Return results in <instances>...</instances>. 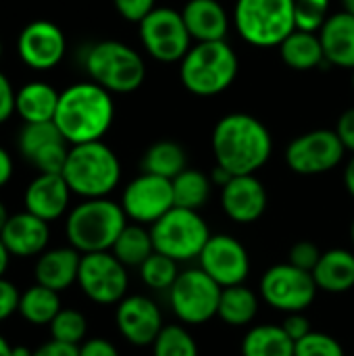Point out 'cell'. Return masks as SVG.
I'll return each instance as SVG.
<instances>
[{"mask_svg":"<svg viewBox=\"0 0 354 356\" xmlns=\"http://www.w3.org/2000/svg\"><path fill=\"white\" fill-rule=\"evenodd\" d=\"M221 286L202 269H188L179 273L169 290L173 315L186 325H200L217 317Z\"/></svg>","mask_w":354,"mask_h":356,"instance_id":"9c48e42d","label":"cell"},{"mask_svg":"<svg viewBox=\"0 0 354 356\" xmlns=\"http://www.w3.org/2000/svg\"><path fill=\"white\" fill-rule=\"evenodd\" d=\"M342 4H344V10L354 17V0H342Z\"/></svg>","mask_w":354,"mask_h":356,"instance_id":"11a10c76","label":"cell"},{"mask_svg":"<svg viewBox=\"0 0 354 356\" xmlns=\"http://www.w3.org/2000/svg\"><path fill=\"white\" fill-rule=\"evenodd\" d=\"M15 100H17V92L10 79L0 71V123L10 119V115L15 113Z\"/></svg>","mask_w":354,"mask_h":356,"instance_id":"ee69618b","label":"cell"},{"mask_svg":"<svg viewBox=\"0 0 354 356\" xmlns=\"http://www.w3.org/2000/svg\"><path fill=\"white\" fill-rule=\"evenodd\" d=\"M0 356H13V346L4 336H0Z\"/></svg>","mask_w":354,"mask_h":356,"instance_id":"816d5d0a","label":"cell"},{"mask_svg":"<svg viewBox=\"0 0 354 356\" xmlns=\"http://www.w3.org/2000/svg\"><path fill=\"white\" fill-rule=\"evenodd\" d=\"M8 211H6V207L0 202V234H2V229H4V225H6V221H8Z\"/></svg>","mask_w":354,"mask_h":356,"instance_id":"f5cc1de1","label":"cell"},{"mask_svg":"<svg viewBox=\"0 0 354 356\" xmlns=\"http://www.w3.org/2000/svg\"><path fill=\"white\" fill-rule=\"evenodd\" d=\"M234 23L250 46H280L296 29L294 0H236Z\"/></svg>","mask_w":354,"mask_h":356,"instance_id":"52a82bcc","label":"cell"},{"mask_svg":"<svg viewBox=\"0 0 354 356\" xmlns=\"http://www.w3.org/2000/svg\"><path fill=\"white\" fill-rule=\"evenodd\" d=\"M61 92L46 81H29L17 90L15 113L23 123H48L54 121Z\"/></svg>","mask_w":354,"mask_h":356,"instance_id":"d4e9b609","label":"cell"},{"mask_svg":"<svg viewBox=\"0 0 354 356\" xmlns=\"http://www.w3.org/2000/svg\"><path fill=\"white\" fill-rule=\"evenodd\" d=\"M61 309L63 307H61L58 292L44 288L40 284H33L31 288L21 292L17 313L31 325H50Z\"/></svg>","mask_w":354,"mask_h":356,"instance_id":"4dcf8cb0","label":"cell"},{"mask_svg":"<svg viewBox=\"0 0 354 356\" xmlns=\"http://www.w3.org/2000/svg\"><path fill=\"white\" fill-rule=\"evenodd\" d=\"M330 0H294V21L296 29L319 33L325 21L330 19Z\"/></svg>","mask_w":354,"mask_h":356,"instance_id":"8d00e7d4","label":"cell"},{"mask_svg":"<svg viewBox=\"0 0 354 356\" xmlns=\"http://www.w3.org/2000/svg\"><path fill=\"white\" fill-rule=\"evenodd\" d=\"M58 140H65V138L58 131V127L54 125V121H48V123H25L21 127V131H19L17 148H19L21 156L29 161L44 146H48L52 142H58Z\"/></svg>","mask_w":354,"mask_h":356,"instance_id":"d6a6232c","label":"cell"},{"mask_svg":"<svg viewBox=\"0 0 354 356\" xmlns=\"http://www.w3.org/2000/svg\"><path fill=\"white\" fill-rule=\"evenodd\" d=\"M8 261H10V252L6 250L4 242L0 240V277H4L6 269H8Z\"/></svg>","mask_w":354,"mask_h":356,"instance_id":"f907efd6","label":"cell"},{"mask_svg":"<svg viewBox=\"0 0 354 356\" xmlns=\"http://www.w3.org/2000/svg\"><path fill=\"white\" fill-rule=\"evenodd\" d=\"M173 186V204L188 211H200L211 196V177H207L198 169H186L175 179H171Z\"/></svg>","mask_w":354,"mask_h":356,"instance_id":"1f68e13d","label":"cell"},{"mask_svg":"<svg viewBox=\"0 0 354 356\" xmlns=\"http://www.w3.org/2000/svg\"><path fill=\"white\" fill-rule=\"evenodd\" d=\"M86 334H88V319L83 317V313L75 309H61L50 323V336L56 342L79 346L86 342Z\"/></svg>","mask_w":354,"mask_h":356,"instance_id":"e575fe53","label":"cell"},{"mask_svg":"<svg viewBox=\"0 0 354 356\" xmlns=\"http://www.w3.org/2000/svg\"><path fill=\"white\" fill-rule=\"evenodd\" d=\"M154 252L173 259L175 263L198 259L209 238L213 236L198 211L173 207L165 217L150 225Z\"/></svg>","mask_w":354,"mask_h":356,"instance_id":"ba28073f","label":"cell"},{"mask_svg":"<svg viewBox=\"0 0 354 356\" xmlns=\"http://www.w3.org/2000/svg\"><path fill=\"white\" fill-rule=\"evenodd\" d=\"M77 284L96 305H119L129 286L125 265L113 252L81 254Z\"/></svg>","mask_w":354,"mask_h":356,"instance_id":"7c38bea8","label":"cell"},{"mask_svg":"<svg viewBox=\"0 0 354 356\" xmlns=\"http://www.w3.org/2000/svg\"><path fill=\"white\" fill-rule=\"evenodd\" d=\"M117 330L119 334L131 344V346H152L154 340L159 338L163 325V313L156 307L154 300L148 296L136 294V296H125L117 305L115 313Z\"/></svg>","mask_w":354,"mask_h":356,"instance_id":"e0dca14e","label":"cell"},{"mask_svg":"<svg viewBox=\"0 0 354 356\" xmlns=\"http://www.w3.org/2000/svg\"><path fill=\"white\" fill-rule=\"evenodd\" d=\"M198 261H200V269L211 280H215L221 288L240 286L250 273L248 250L240 240L227 234L211 236Z\"/></svg>","mask_w":354,"mask_h":356,"instance_id":"9a60e30c","label":"cell"},{"mask_svg":"<svg viewBox=\"0 0 354 356\" xmlns=\"http://www.w3.org/2000/svg\"><path fill=\"white\" fill-rule=\"evenodd\" d=\"M351 238H353V246H354V221H353V225H351Z\"/></svg>","mask_w":354,"mask_h":356,"instance_id":"9f6ffc18","label":"cell"},{"mask_svg":"<svg viewBox=\"0 0 354 356\" xmlns=\"http://www.w3.org/2000/svg\"><path fill=\"white\" fill-rule=\"evenodd\" d=\"M115 119L113 94L94 81H77L61 92L54 125L69 146L100 142Z\"/></svg>","mask_w":354,"mask_h":356,"instance_id":"7a4b0ae2","label":"cell"},{"mask_svg":"<svg viewBox=\"0 0 354 356\" xmlns=\"http://www.w3.org/2000/svg\"><path fill=\"white\" fill-rule=\"evenodd\" d=\"M117 13L131 23H142L154 8H156V0H113Z\"/></svg>","mask_w":354,"mask_h":356,"instance_id":"60d3db41","label":"cell"},{"mask_svg":"<svg viewBox=\"0 0 354 356\" xmlns=\"http://www.w3.org/2000/svg\"><path fill=\"white\" fill-rule=\"evenodd\" d=\"M13 356H33V350L27 346H13Z\"/></svg>","mask_w":354,"mask_h":356,"instance_id":"db71d44e","label":"cell"},{"mask_svg":"<svg viewBox=\"0 0 354 356\" xmlns=\"http://www.w3.org/2000/svg\"><path fill=\"white\" fill-rule=\"evenodd\" d=\"M140 42L159 63H182L192 48V35L184 23L182 10L156 6L140 23Z\"/></svg>","mask_w":354,"mask_h":356,"instance_id":"30bf717a","label":"cell"},{"mask_svg":"<svg viewBox=\"0 0 354 356\" xmlns=\"http://www.w3.org/2000/svg\"><path fill=\"white\" fill-rule=\"evenodd\" d=\"M71 190L61 173H38L25 188V211L46 223L61 219L69 209Z\"/></svg>","mask_w":354,"mask_h":356,"instance_id":"d6986e66","label":"cell"},{"mask_svg":"<svg viewBox=\"0 0 354 356\" xmlns=\"http://www.w3.org/2000/svg\"><path fill=\"white\" fill-rule=\"evenodd\" d=\"M83 69L90 75V81L111 94L136 92L146 79V63L142 54L117 40L92 44L86 50Z\"/></svg>","mask_w":354,"mask_h":356,"instance_id":"8992f818","label":"cell"},{"mask_svg":"<svg viewBox=\"0 0 354 356\" xmlns=\"http://www.w3.org/2000/svg\"><path fill=\"white\" fill-rule=\"evenodd\" d=\"M294 346L282 325H257L242 340V356H294Z\"/></svg>","mask_w":354,"mask_h":356,"instance_id":"f1b7e54d","label":"cell"},{"mask_svg":"<svg viewBox=\"0 0 354 356\" xmlns=\"http://www.w3.org/2000/svg\"><path fill=\"white\" fill-rule=\"evenodd\" d=\"M182 17L194 42H217L227 35L230 15L219 0H188Z\"/></svg>","mask_w":354,"mask_h":356,"instance_id":"44dd1931","label":"cell"},{"mask_svg":"<svg viewBox=\"0 0 354 356\" xmlns=\"http://www.w3.org/2000/svg\"><path fill=\"white\" fill-rule=\"evenodd\" d=\"M111 252L125 265V267H142L152 254H154V244L150 229H146L140 223H127L123 232L119 234L115 246Z\"/></svg>","mask_w":354,"mask_h":356,"instance_id":"f546056e","label":"cell"},{"mask_svg":"<svg viewBox=\"0 0 354 356\" xmlns=\"http://www.w3.org/2000/svg\"><path fill=\"white\" fill-rule=\"evenodd\" d=\"M294 356H344V348L334 336L311 332L309 336L296 342Z\"/></svg>","mask_w":354,"mask_h":356,"instance_id":"74e56055","label":"cell"},{"mask_svg":"<svg viewBox=\"0 0 354 356\" xmlns=\"http://www.w3.org/2000/svg\"><path fill=\"white\" fill-rule=\"evenodd\" d=\"M263 300L282 313H305L319 288L313 280V273L303 271L290 263H280L269 267L259 284Z\"/></svg>","mask_w":354,"mask_h":356,"instance_id":"8fae6325","label":"cell"},{"mask_svg":"<svg viewBox=\"0 0 354 356\" xmlns=\"http://www.w3.org/2000/svg\"><path fill=\"white\" fill-rule=\"evenodd\" d=\"M171 179L142 173L134 177L121 196V209L127 219L140 225H152L173 209Z\"/></svg>","mask_w":354,"mask_h":356,"instance_id":"5bb4252c","label":"cell"},{"mask_svg":"<svg viewBox=\"0 0 354 356\" xmlns=\"http://www.w3.org/2000/svg\"><path fill=\"white\" fill-rule=\"evenodd\" d=\"M0 56H2V40H0Z\"/></svg>","mask_w":354,"mask_h":356,"instance_id":"6f0895ef","label":"cell"},{"mask_svg":"<svg viewBox=\"0 0 354 356\" xmlns=\"http://www.w3.org/2000/svg\"><path fill=\"white\" fill-rule=\"evenodd\" d=\"M125 225L127 217L121 204L108 198H88L67 215L65 234L69 246L81 254L111 252Z\"/></svg>","mask_w":354,"mask_h":356,"instance_id":"277c9868","label":"cell"},{"mask_svg":"<svg viewBox=\"0 0 354 356\" xmlns=\"http://www.w3.org/2000/svg\"><path fill=\"white\" fill-rule=\"evenodd\" d=\"M257 313H259V298L244 284L230 286V288L221 290L217 317L225 325H230V327H244V325L252 323Z\"/></svg>","mask_w":354,"mask_h":356,"instance_id":"83f0119b","label":"cell"},{"mask_svg":"<svg viewBox=\"0 0 354 356\" xmlns=\"http://www.w3.org/2000/svg\"><path fill=\"white\" fill-rule=\"evenodd\" d=\"M140 277L142 282L152 288V290H171L175 280L179 277L177 263L165 254L154 252L142 267H140Z\"/></svg>","mask_w":354,"mask_h":356,"instance_id":"d590c367","label":"cell"},{"mask_svg":"<svg viewBox=\"0 0 354 356\" xmlns=\"http://www.w3.org/2000/svg\"><path fill=\"white\" fill-rule=\"evenodd\" d=\"M336 134H338L344 150L354 154V106L353 108H346L340 115V119L336 123Z\"/></svg>","mask_w":354,"mask_h":356,"instance_id":"f6af8a7d","label":"cell"},{"mask_svg":"<svg viewBox=\"0 0 354 356\" xmlns=\"http://www.w3.org/2000/svg\"><path fill=\"white\" fill-rule=\"evenodd\" d=\"M13 177V159L6 148L0 146V188L6 186Z\"/></svg>","mask_w":354,"mask_h":356,"instance_id":"c3c4849f","label":"cell"},{"mask_svg":"<svg viewBox=\"0 0 354 356\" xmlns=\"http://www.w3.org/2000/svg\"><path fill=\"white\" fill-rule=\"evenodd\" d=\"M267 190L255 175H236L221 188L223 213L236 223H255L267 209Z\"/></svg>","mask_w":354,"mask_h":356,"instance_id":"ac0fdd59","label":"cell"},{"mask_svg":"<svg viewBox=\"0 0 354 356\" xmlns=\"http://www.w3.org/2000/svg\"><path fill=\"white\" fill-rule=\"evenodd\" d=\"M321 250L315 242H309V240H300L296 242L292 248H290V257H288V263L303 269V271H309L313 273V269L317 267L319 259H321Z\"/></svg>","mask_w":354,"mask_h":356,"instance_id":"ab89813d","label":"cell"},{"mask_svg":"<svg viewBox=\"0 0 354 356\" xmlns=\"http://www.w3.org/2000/svg\"><path fill=\"white\" fill-rule=\"evenodd\" d=\"M79 356H119V350L104 338H90L79 344Z\"/></svg>","mask_w":354,"mask_h":356,"instance_id":"bcb514c9","label":"cell"},{"mask_svg":"<svg viewBox=\"0 0 354 356\" xmlns=\"http://www.w3.org/2000/svg\"><path fill=\"white\" fill-rule=\"evenodd\" d=\"M325 63L354 69V17L346 10L332 13L319 31Z\"/></svg>","mask_w":354,"mask_h":356,"instance_id":"603a6c76","label":"cell"},{"mask_svg":"<svg viewBox=\"0 0 354 356\" xmlns=\"http://www.w3.org/2000/svg\"><path fill=\"white\" fill-rule=\"evenodd\" d=\"M67 52V38L52 21H31L17 38V54L21 63L33 71L54 69Z\"/></svg>","mask_w":354,"mask_h":356,"instance_id":"2e32d148","label":"cell"},{"mask_svg":"<svg viewBox=\"0 0 354 356\" xmlns=\"http://www.w3.org/2000/svg\"><path fill=\"white\" fill-rule=\"evenodd\" d=\"M238 69V54L227 40L196 42L179 63V79L190 94L211 98L236 81Z\"/></svg>","mask_w":354,"mask_h":356,"instance_id":"3957f363","label":"cell"},{"mask_svg":"<svg viewBox=\"0 0 354 356\" xmlns=\"http://www.w3.org/2000/svg\"><path fill=\"white\" fill-rule=\"evenodd\" d=\"M79 263H81V252H77L73 246L44 250L35 261V269H33L35 284L61 294L63 290L71 288L77 282Z\"/></svg>","mask_w":354,"mask_h":356,"instance_id":"7402d4cb","label":"cell"},{"mask_svg":"<svg viewBox=\"0 0 354 356\" xmlns=\"http://www.w3.org/2000/svg\"><path fill=\"white\" fill-rule=\"evenodd\" d=\"M277 48L282 60L294 71H311L325 63L319 33L294 29Z\"/></svg>","mask_w":354,"mask_h":356,"instance_id":"484cf974","label":"cell"},{"mask_svg":"<svg viewBox=\"0 0 354 356\" xmlns=\"http://www.w3.org/2000/svg\"><path fill=\"white\" fill-rule=\"evenodd\" d=\"M19 298H21V292L17 290V286L0 277V321L8 319L10 315L19 311Z\"/></svg>","mask_w":354,"mask_h":356,"instance_id":"b9f144b4","label":"cell"},{"mask_svg":"<svg viewBox=\"0 0 354 356\" xmlns=\"http://www.w3.org/2000/svg\"><path fill=\"white\" fill-rule=\"evenodd\" d=\"M344 154L336 129H313L288 144L286 165L298 175H321L336 169Z\"/></svg>","mask_w":354,"mask_h":356,"instance_id":"4fadbf2b","label":"cell"},{"mask_svg":"<svg viewBox=\"0 0 354 356\" xmlns=\"http://www.w3.org/2000/svg\"><path fill=\"white\" fill-rule=\"evenodd\" d=\"M154 356H198L192 334L182 325H165L152 344Z\"/></svg>","mask_w":354,"mask_h":356,"instance_id":"836d02e7","label":"cell"},{"mask_svg":"<svg viewBox=\"0 0 354 356\" xmlns=\"http://www.w3.org/2000/svg\"><path fill=\"white\" fill-rule=\"evenodd\" d=\"M33 356H79V346L50 340V342L42 344L38 350H33Z\"/></svg>","mask_w":354,"mask_h":356,"instance_id":"7dc6e473","label":"cell"},{"mask_svg":"<svg viewBox=\"0 0 354 356\" xmlns=\"http://www.w3.org/2000/svg\"><path fill=\"white\" fill-rule=\"evenodd\" d=\"M0 240L13 257H40L50 242V229L44 219L23 211L8 217Z\"/></svg>","mask_w":354,"mask_h":356,"instance_id":"ffe728a7","label":"cell"},{"mask_svg":"<svg viewBox=\"0 0 354 356\" xmlns=\"http://www.w3.org/2000/svg\"><path fill=\"white\" fill-rule=\"evenodd\" d=\"M344 188H346V192L354 198V154L353 159L348 161L346 169H344Z\"/></svg>","mask_w":354,"mask_h":356,"instance_id":"681fc988","label":"cell"},{"mask_svg":"<svg viewBox=\"0 0 354 356\" xmlns=\"http://www.w3.org/2000/svg\"><path fill=\"white\" fill-rule=\"evenodd\" d=\"M215 163L227 173L255 175L273 152L271 131L263 121L248 113H230L221 117L211 136Z\"/></svg>","mask_w":354,"mask_h":356,"instance_id":"6da1fadb","label":"cell"},{"mask_svg":"<svg viewBox=\"0 0 354 356\" xmlns=\"http://www.w3.org/2000/svg\"><path fill=\"white\" fill-rule=\"evenodd\" d=\"M313 280L321 292L344 294L354 288V252L346 248L325 250L313 269Z\"/></svg>","mask_w":354,"mask_h":356,"instance_id":"cb8c5ba5","label":"cell"},{"mask_svg":"<svg viewBox=\"0 0 354 356\" xmlns=\"http://www.w3.org/2000/svg\"><path fill=\"white\" fill-rule=\"evenodd\" d=\"M69 144L67 140H58L52 142L48 146H44L40 152H35L29 163L40 171V173H63L67 156H69Z\"/></svg>","mask_w":354,"mask_h":356,"instance_id":"f35d334b","label":"cell"},{"mask_svg":"<svg viewBox=\"0 0 354 356\" xmlns=\"http://www.w3.org/2000/svg\"><path fill=\"white\" fill-rule=\"evenodd\" d=\"M69 190L83 200L106 198L121 179V163L111 146L100 142L77 144L69 148L65 169L61 173Z\"/></svg>","mask_w":354,"mask_h":356,"instance_id":"5b68a950","label":"cell"},{"mask_svg":"<svg viewBox=\"0 0 354 356\" xmlns=\"http://www.w3.org/2000/svg\"><path fill=\"white\" fill-rule=\"evenodd\" d=\"M282 327H284V332H286L294 342L303 340L305 336H309V334L313 332V330H311V321H309L303 313H288L286 319L282 321Z\"/></svg>","mask_w":354,"mask_h":356,"instance_id":"7bdbcfd3","label":"cell"},{"mask_svg":"<svg viewBox=\"0 0 354 356\" xmlns=\"http://www.w3.org/2000/svg\"><path fill=\"white\" fill-rule=\"evenodd\" d=\"M188 169V154L182 144L173 140H159L142 156V173H152L165 179H175Z\"/></svg>","mask_w":354,"mask_h":356,"instance_id":"4316f807","label":"cell"},{"mask_svg":"<svg viewBox=\"0 0 354 356\" xmlns=\"http://www.w3.org/2000/svg\"><path fill=\"white\" fill-rule=\"evenodd\" d=\"M353 90H354V69H353Z\"/></svg>","mask_w":354,"mask_h":356,"instance_id":"680465c9","label":"cell"}]
</instances>
